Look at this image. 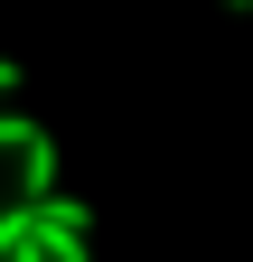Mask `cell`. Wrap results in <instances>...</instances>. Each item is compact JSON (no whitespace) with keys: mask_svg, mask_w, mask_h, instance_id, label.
<instances>
[{"mask_svg":"<svg viewBox=\"0 0 253 262\" xmlns=\"http://www.w3.org/2000/svg\"><path fill=\"white\" fill-rule=\"evenodd\" d=\"M38 196H56V131H38L19 150V206H38Z\"/></svg>","mask_w":253,"mask_h":262,"instance_id":"cell-1","label":"cell"},{"mask_svg":"<svg viewBox=\"0 0 253 262\" xmlns=\"http://www.w3.org/2000/svg\"><path fill=\"white\" fill-rule=\"evenodd\" d=\"M10 262H38V253H28V244H19V253H10Z\"/></svg>","mask_w":253,"mask_h":262,"instance_id":"cell-5","label":"cell"},{"mask_svg":"<svg viewBox=\"0 0 253 262\" xmlns=\"http://www.w3.org/2000/svg\"><path fill=\"white\" fill-rule=\"evenodd\" d=\"M225 10H253V0H225Z\"/></svg>","mask_w":253,"mask_h":262,"instance_id":"cell-6","label":"cell"},{"mask_svg":"<svg viewBox=\"0 0 253 262\" xmlns=\"http://www.w3.org/2000/svg\"><path fill=\"white\" fill-rule=\"evenodd\" d=\"M38 131H47V122H28V113H0V150H28Z\"/></svg>","mask_w":253,"mask_h":262,"instance_id":"cell-2","label":"cell"},{"mask_svg":"<svg viewBox=\"0 0 253 262\" xmlns=\"http://www.w3.org/2000/svg\"><path fill=\"white\" fill-rule=\"evenodd\" d=\"M19 244H28V206H0V262H10Z\"/></svg>","mask_w":253,"mask_h":262,"instance_id":"cell-3","label":"cell"},{"mask_svg":"<svg viewBox=\"0 0 253 262\" xmlns=\"http://www.w3.org/2000/svg\"><path fill=\"white\" fill-rule=\"evenodd\" d=\"M0 94H19V56H0Z\"/></svg>","mask_w":253,"mask_h":262,"instance_id":"cell-4","label":"cell"}]
</instances>
